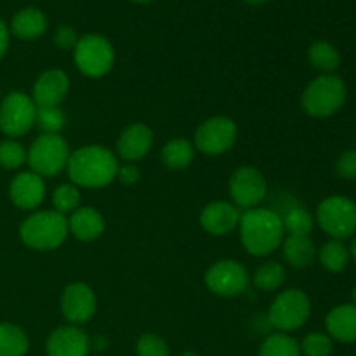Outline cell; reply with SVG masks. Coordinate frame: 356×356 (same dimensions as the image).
Returning <instances> with one entry per match:
<instances>
[{
  "label": "cell",
  "mask_w": 356,
  "mask_h": 356,
  "mask_svg": "<svg viewBox=\"0 0 356 356\" xmlns=\"http://www.w3.org/2000/svg\"><path fill=\"white\" fill-rule=\"evenodd\" d=\"M118 156L101 145H87L70 153L66 172L80 188H104L117 179Z\"/></svg>",
  "instance_id": "1"
},
{
  "label": "cell",
  "mask_w": 356,
  "mask_h": 356,
  "mask_svg": "<svg viewBox=\"0 0 356 356\" xmlns=\"http://www.w3.org/2000/svg\"><path fill=\"white\" fill-rule=\"evenodd\" d=\"M240 242L243 249L256 257H264L280 249L285 238L282 216L266 207L249 209L238 222Z\"/></svg>",
  "instance_id": "2"
},
{
  "label": "cell",
  "mask_w": 356,
  "mask_h": 356,
  "mask_svg": "<svg viewBox=\"0 0 356 356\" xmlns=\"http://www.w3.org/2000/svg\"><path fill=\"white\" fill-rule=\"evenodd\" d=\"M68 236V219L54 209L35 211L19 226V238L33 250H54Z\"/></svg>",
  "instance_id": "3"
},
{
  "label": "cell",
  "mask_w": 356,
  "mask_h": 356,
  "mask_svg": "<svg viewBox=\"0 0 356 356\" xmlns=\"http://www.w3.org/2000/svg\"><path fill=\"white\" fill-rule=\"evenodd\" d=\"M346 103V86L343 79L334 73L318 75L302 90V110L309 117L325 118L337 113Z\"/></svg>",
  "instance_id": "4"
},
{
  "label": "cell",
  "mask_w": 356,
  "mask_h": 356,
  "mask_svg": "<svg viewBox=\"0 0 356 356\" xmlns=\"http://www.w3.org/2000/svg\"><path fill=\"white\" fill-rule=\"evenodd\" d=\"M73 61L80 73L89 79H101L113 68L115 49L103 35H83L73 47Z\"/></svg>",
  "instance_id": "5"
},
{
  "label": "cell",
  "mask_w": 356,
  "mask_h": 356,
  "mask_svg": "<svg viewBox=\"0 0 356 356\" xmlns=\"http://www.w3.org/2000/svg\"><path fill=\"white\" fill-rule=\"evenodd\" d=\"M70 153L68 143L61 134H40L26 149V162L38 176L52 177L66 169Z\"/></svg>",
  "instance_id": "6"
},
{
  "label": "cell",
  "mask_w": 356,
  "mask_h": 356,
  "mask_svg": "<svg viewBox=\"0 0 356 356\" xmlns=\"http://www.w3.org/2000/svg\"><path fill=\"white\" fill-rule=\"evenodd\" d=\"M309 315H312V302L301 289L282 291L268 309V320L271 325L285 334L301 329L308 322Z\"/></svg>",
  "instance_id": "7"
},
{
  "label": "cell",
  "mask_w": 356,
  "mask_h": 356,
  "mask_svg": "<svg viewBox=\"0 0 356 356\" xmlns=\"http://www.w3.org/2000/svg\"><path fill=\"white\" fill-rule=\"evenodd\" d=\"M316 222L332 240L356 235V202L348 197H329L316 209Z\"/></svg>",
  "instance_id": "8"
},
{
  "label": "cell",
  "mask_w": 356,
  "mask_h": 356,
  "mask_svg": "<svg viewBox=\"0 0 356 356\" xmlns=\"http://www.w3.org/2000/svg\"><path fill=\"white\" fill-rule=\"evenodd\" d=\"M238 138V127L228 117H211L198 125L193 138L195 149L209 156L225 155L233 148Z\"/></svg>",
  "instance_id": "9"
},
{
  "label": "cell",
  "mask_w": 356,
  "mask_h": 356,
  "mask_svg": "<svg viewBox=\"0 0 356 356\" xmlns=\"http://www.w3.org/2000/svg\"><path fill=\"white\" fill-rule=\"evenodd\" d=\"M205 285L219 298H236L249 289L250 275L238 261L219 259L205 273Z\"/></svg>",
  "instance_id": "10"
},
{
  "label": "cell",
  "mask_w": 356,
  "mask_h": 356,
  "mask_svg": "<svg viewBox=\"0 0 356 356\" xmlns=\"http://www.w3.org/2000/svg\"><path fill=\"white\" fill-rule=\"evenodd\" d=\"M37 118V104L24 92H10L0 103V131L9 138L30 132Z\"/></svg>",
  "instance_id": "11"
},
{
  "label": "cell",
  "mask_w": 356,
  "mask_h": 356,
  "mask_svg": "<svg viewBox=\"0 0 356 356\" xmlns=\"http://www.w3.org/2000/svg\"><path fill=\"white\" fill-rule=\"evenodd\" d=\"M229 197L238 209H256L266 198L268 183L261 170L252 165H242L232 174L228 183Z\"/></svg>",
  "instance_id": "12"
},
{
  "label": "cell",
  "mask_w": 356,
  "mask_h": 356,
  "mask_svg": "<svg viewBox=\"0 0 356 356\" xmlns=\"http://www.w3.org/2000/svg\"><path fill=\"white\" fill-rule=\"evenodd\" d=\"M59 308L63 316L68 320L72 325H82L89 322L94 316L97 308V299L92 289L83 282H75L65 287L61 299H59Z\"/></svg>",
  "instance_id": "13"
},
{
  "label": "cell",
  "mask_w": 356,
  "mask_h": 356,
  "mask_svg": "<svg viewBox=\"0 0 356 356\" xmlns=\"http://www.w3.org/2000/svg\"><path fill=\"white\" fill-rule=\"evenodd\" d=\"M70 92V76L61 68H51L42 73L33 83L31 99L37 108L59 106Z\"/></svg>",
  "instance_id": "14"
},
{
  "label": "cell",
  "mask_w": 356,
  "mask_h": 356,
  "mask_svg": "<svg viewBox=\"0 0 356 356\" xmlns=\"http://www.w3.org/2000/svg\"><path fill=\"white\" fill-rule=\"evenodd\" d=\"M242 214L240 209L236 207L232 202L218 200L211 202L205 205L200 212V221L202 229L212 236H225L229 235L233 229L238 228V222Z\"/></svg>",
  "instance_id": "15"
},
{
  "label": "cell",
  "mask_w": 356,
  "mask_h": 356,
  "mask_svg": "<svg viewBox=\"0 0 356 356\" xmlns=\"http://www.w3.org/2000/svg\"><path fill=\"white\" fill-rule=\"evenodd\" d=\"M89 350V336L79 325L58 327L49 334L45 343L47 356H87Z\"/></svg>",
  "instance_id": "16"
},
{
  "label": "cell",
  "mask_w": 356,
  "mask_h": 356,
  "mask_svg": "<svg viewBox=\"0 0 356 356\" xmlns=\"http://www.w3.org/2000/svg\"><path fill=\"white\" fill-rule=\"evenodd\" d=\"M9 197L16 207L23 211H35L45 198L44 177L35 174L33 170L19 172L10 181Z\"/></svg>",
  "instance_id": "17"
},
{
  "label": "cell",
  "mask_w": 356,
  "mask_h": 356,
  "mask_svg": "<svg viewBox=\"0 0 356 356\" xmlns=\"http://www.w3.org/2000/svg\"><path fill=\"white\" fill-rule=\"evenodd\" d=\"M153 146V131L146 124L136 122L125 127L117 139V156L127 163L145 159Z\"/></svg>",
  "instance_id": "18"
},
{
  "label": "cell",
  "mask_w": 356,
  "mask_h": 356,
  "mask_svg": "<svg viewBox=\"0 0 356 356\" xmlns=\"http://www.w3.org/2000/svg\"><path fill=\"white\" fill-rule=\"evenodd\" d=\"M104 218L94 207L80 205L68 218V233H72L80 242H92L104 233Z\"/></svg>",
  "instance_id": "19"
},
{
  "label": "cell",
  "mask_w": 356,
  "mask_h": 356,
  "mask_svg": "<svg viewBox=\"0 0 356 356\" xmlns=\"http://www.w3.org/2000/svg\"><path fill=\"white\" fill-rule=\"evenodd\" d=\"M329 337L339 343H356V305H341L330 309L325 318Z\"/></svg>",
  "instance_id": "20"
},
{
  "label": "cell",
  "mask_w": 356,
  "mask_h": 356,
  "mask_svg": "<svg viewBox=\"0 0 356 356\" xmlns=\"http://www.w3.org/2000/svg\"><path fill=\"white\" fill-rule=\"evenodd\" d=\"M47 30V17L40 9L35 7H26L19 13L14 14L10 21V31L21 40H35L42 37Z\"/></svg>",
  "instance_id": "21"
},
{
  "label": "cell",
  "mask_w": 356,
  "mask_h": 356,
  "mask_svg": "<svg viewBox=\"0 0 356 356\" xmlns=\"http://www.w3.org/2000/svg\"><path fill=\"white\" fill-rule=\"evenodd\" d=\"M280 247L285 263H289V266L292 268H298V270L312 266L316 254H318L315 243L309 236L289 235L287 238H284Z\"/></svg>",
  "instance_id": "22"
},
{
  "label": "cell",
  "mask_w": 356,
  "mask_h": 356,
  "mask_svg": "<svg viewBox=\"0 0 356 356\" xmlns=\"http://www.w3.org/2000/svg\"><path fill=\"white\" fill-rule=\"evenodd\" d=\"M195 146L186 138H172L160 152V160L170 170H183L193 162Z\"/></svg>",
  "instance_id": "23"
},
{
  "label": "cell",
  "mask_w": 356,
  "mask_h": 356,
  "mask_svg": "<svg viewBox=\"0 0 356 356\" xmlns=\"http://www.w3.org/2000/svg\"><path fill=\"white\" fill-rule=\"evenodd\" d=\"M308 59L313 68L322 72V75L334 73L341 65L339 51L325 40H316L309 45Z\"/></svg>",
  "instance_id": "24"
},
{
  "label": "cell",
  "mask_w": 356,
  "mask_h": 356,
  "mask_svg": "<svg viewBox=\"0 0 356 356\" xmlns=\"http://www.w3.org/2000/svg\"><path fill=\"white\" fill-rule=\"evenodd\" d=\"M30 348L26 332L14 323H0V356H24Z\"/></svg>",
  "instance_id": "25"
},
{
  "label": "cell",
  "mask_w": 356,
  "mask_h": 356,
  "mask_svg": "<svg viewBox=\"0 0 356 356\" xmlns=\"http://www.w3.org/2000/svg\"><path fill=\"white\" fill-rule=\"evenodd\" d=\"M320 264L330 273H339L350 263V249L344 245L341 240H332L323 243L322 249L318 250Z\"/></svg>",
  "instance_id": "26"
},
{
  "label": "cell",
  "mask_w": 356,
  "mask_h": 356,
  "mask_svg": "<svg viewBox=\"0 0 356 356\" xmlns=\"http://www.w3.org/2000/svg\"><path fill=\"white\" fill-rule=\"evenodd\" d=\"M250 278L259 291H278L285 282V268L284 264L277 263V261H268V263L261 264Z\"/></svg>",
  "instance_id": "27"
},
{
  "label": "cell",
  "mask_w": 356,
  "mask_h": 356,
  "mask_svg": "<svg viewBox=\"0 0 356 356\" xmlns=\"http://www.w3.org/2000/svg\"><path fill=\"white\" fill-rule=\"evenodd\" d=\"M259 356H301V348L294 337L285 332H277L263 341Z\"/></svg>",
  "instance_id": "28"
},
{
  "label": "cell",
  "mask_w": 356,
  "mask_h": 356,
  "mask_svg": "<svg viewBox=\"0 0 356 356\" xmlns=\"http://www.w3.org/2000/svg\"><path fill=\"white\" fill-rule=\"evenodd\" d=\"M282 221H284L285 233L298 236H309L315 226V218L305 207H292L282 218Z\"/></svg>",
  "instance_id": "29"
},
{
  "label": "cell",
  "mask_w": 356,
  "mask_h": 356,
  "mask_svg": "<svg viewBox=\"0 0 356 356\" xmlns=\"http://www.w3.org/2000/svg\"><path fill=\"white\" fill-rule=\"evenodd\" d=\"M52 205L54 211L66 216L75 212L80 207V191L79 186L73 183H63L52 191Z\"/></svg>",
  "instance_id": "30"
},
{
  "label": "cell",
  "mask_w": 356,
  "mask_h": 356,
  "mask_svg": "<svg viewBox=\"0 0 356 356\" xmlns=\"http://www.w3.org/2000/svg\"><path fill=\"white\" fill-rule=\"evenodd\" d=\"M35 124L42 129L44 134H59L65 127L66 117L59 106L51 108H37V118Z\"/></svg>",
  "instance_id": "31"
},
{
  "label": "cell",
  "mask_w": 356,
  "mask_h": 356,
  "mask_svg": "<svg viewBox=\"0 0 356 356\" xmlns=\"http://www.w3.org/2000/svg\"><path fill=\"white\" fill-rule=\"evenodd\" d=\"M26 162V148L14 139L0 143V165L7 170L19 169Z\"/></svg>",
  "instance_id": "32"
},
{
  "label": "cell",
  "mask_w": 356,
  "mask_h": 356,
  "mask_svg": "<svg viewBox=\"0 0 356 356\" xmlns=\"http://www.w3.org/2000/svg\"><path fill=\"white\" fill-rule=\"evenodd\" d=\"M299 348L305 356H330L334 351V343L329 334L312 332L302 339Z\"/></svg>",
  "instance_id": "33"
},
{
  "label": "cell",
  "mask_w": 356,
  "mask_h": 356,
  "mask_svg": "<svg viewBox=\"0 0 356 356\" xmlns=\"http://www.w3.org/2000/svg\"><path fill=\"white\" fill-rule=\"evenodd\" d=\"M138 356H169V346L156 334H143L136 344Z\"/></svg>",
  "instance_id": "34"
},
{
  "label": "cell",
  "mask_w": 356,
  "mask_h": 356,
  "mask_svg": "<svg viewBox=\"0 0 356 356\" xmlns=\"http://www.w3.org/2000/svg\"><path fill=\"white\" fill-rule=\"evenodd\" d=\"M336 172L344 181L356 179V149H348L337 159Z\"/></svg>",
  "instance_id": "35"
},
{
  "label": "cell",
  "mask_w": 356,
  "mask_h": 356,
  "mask_svg": "<svg viewBox=\"0 0 356 356\" xmlns=\"http://www.w3.org/2000/svg\"><path fill=\"white\" fill-rule=\"evenodd\" d=\"M79 35H76L75 28L68 26V24H61L54 33V42L59 49H73L79 42Z\"/></svg>",
  "instance_id": "36"
},
{
  "label": "cell",
  "mask_w": 356,
  "mask_h": 356,
  "mask_svg": "<svg viewBox=\"0 0 356 356\" xmlns=\"http://www.w3.org/2000/svg\"><path fill=\"white\" fill-rule=\"evenodd\" d=\"M117 179L125 186H132L141 179V170L134 165V163H125V165L118 167Z\"/></svg>",
  "instance_id": "37"
},
{
  "label": "cell",
  "mask_w": 356,
  "mask_h": 356,
  "mask_svg": "<svg viewBox=\"0 0 356 356\" xmlns=\"http://www.w3.org/2000/svg\"><path fill=\"white\" fill-rule=\"evenodd\" d=\"M7 47H9V28H7L6 23L0 19V61H2Z\"/></svg>",
  "instance_id": "38"
},
{
  "label": "cell",
  "mask_w": 356,
  "mask_h": 356,
  "mask_svg": "<svg viewBox=\"0 0 356 356\" xmlns=\"http://www.w3.org/2000/svg\"><path fill=\"white\" fill-rule=\"evenodd\" d=\"M350 249V257H353V261L356 263V236L353 238V242H351V247H348Z\"/></svg>",
  "instance_id": "39"
},
{
  "label": "cell",
  "mask_w": 356,
  "mask_h": 356,
  "mask_svg": "<svg viewBox=\"0 0 356 356\" xmlns=\"http://www.w3.org/2000/svg\"><path fill=\"white\" fill-rule=\"evenodd\" d=\"M243 2L250 3V6H261V3H264L266 0H243Z\"/></svg>",
  "instance_id": "40"
},
{
  "label": "cell",
  "mask_w": 356,
  "mask_h": 356,
  "mask_svg": "<svg viewBox=\"0 0 356 356\" xmlns=\"http://www.w3.org/2000/svg\"><path fill=\"white\" fill-rule=\"evenodd\" d=\"M181 356H198L197 353H191V351H186V353H183Z\"/></svg>",
  "instance_id": "41"
},
{
  "label": "cell",
  "mask_w": 356,
  "mask_h": 356,
  "mask_svg": "<svg viewBox=\"0 0 356 356\" xmlns=\"http://www.w3.org/2000/svg\"><path fill=\"white\" fill-rule=\"evenodd\" d=\"M132 2H138V3H146V2H152V0H132Z\"/></svg>",
  "instance_id": "42"
},
{
  "label": "cell",
  "mask_w": 356,
  "mask_h": 356,
  "mask_svg": "<svg viewBox=\"0 0 356 356\" xmlns=\"http://www.w3.org/2000/svg\"><path fill=\"white\" fill-rule=\"evenodd\" d=\"M353 305H356V287L353 289Z\"/></svg>",
  "instance_id": "43"
}]
</instances>
